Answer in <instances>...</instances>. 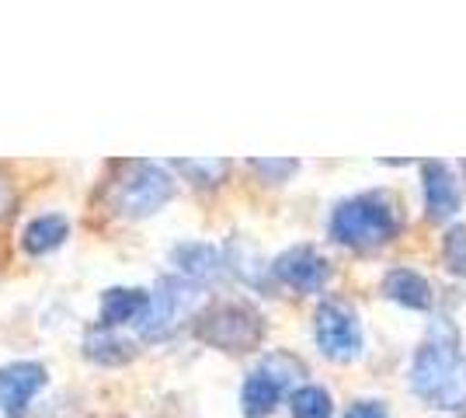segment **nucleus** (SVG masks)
I'll return each mask as SVG.
<instances>
[{
    "label": "nucleus",
    "mask_w": 466,
    "mask_h": 418,
    "mask_svg": "<svg viewBox=\"0 0 466 418\" xmlns=\"http://www.w3.org/2000/svg\"><path fill=\"white\" fill-rule=\"evenodd\" d=\"M410 391L418 398L442 408V412H456L466 408V352L463 335L449 318H439L428 324L425 339L414 349L410 359Z\"/></svg>",
    "instance_id": "nucleus-1"
},
{
    "label": "nucleus",
    "mask_w": 466,
    "mask_h": 418,
    "mask_svg": "<svg viewBox=\"0 0 466 418\" xmlns=\"http://www.w3.org/2000/svg\"><path fill=\"white\" fill-rule=\"evenodd\" d=\"M400 230H404L400 206L387 192H359L351 199H341L328 219V238L351 251L383 248Z\"/></svg>",
    "instance_id": "nucleus-2"
},
{
    "label": "nucleus",
    "mask_w": 466,
    "mask_h": 418,
    "mask_svg": "<svg viewBox=\"0 0 466 418\" xmlns=\"http://www.w3.org/2000/svg\"><path fill=\"white\" fill-rule=\"evenodd\" d=\"M175 199V178L154 160H126L118 178L108 185V206L122 219H143L160 213Z\"/></svg>",
    "instance_id": "nucleus-3"
},
{
    "label": "nucleus",
    "mask_w": 466,
    "mask_h": 418,
    "mask_svg": "<svg viewBox=\"0 0 466 418\" xmlns=\"http://www.w3.org/2000/svg\"><path fill=\"white\" fill-rule=\"evenodd\" d=\"M265 331H268L265 318L251 303H240V300L216 303L195 321V335L219 352H254L265 342Z\"/></svg>",
    "instance_id": "nucleus-4"
},
{
    "label": "nucleus",
    "mask_w": 466,
    "mask_h": 418,
    "mask_svg": "<svg viewBox=\"0 0 466 418\" xmlns=\"http://www.w3.org/2000/svg\"><path fill=\"white\" fill-rule=\"evenodd\" d=\"M303 377V362L289 352H272L265 356L240 387V412L244 418H268L279 408V401L292 394L296 380Z\"/></svg>",
    "instance_id": "nucleus-5"
},
{
    "label": "nucleus",
    "mask_w": 466,
    "mask_h": 418,
    "mask_svg": "<svg viewBox=\"0 0 466 418\" xmlns=\"http://www.w3.org/2000/svg\"><path fill=\"white\" fill-rule=\"evenodd\" d=\"M202 300V286L198 282H188L181 276H164L157 279L154 293H150V307L147 314L139 318L137 331L139 339L147 342H160L175 331L181 318H188Z\"/></svg>",
    "instance_id": "nucleus-6"
},
{
    "label": "nucleus",
    "mask_w": 466,
    "mask_h": 418,
    "mask_svg": "<svg viewBox=\"0 0 466 418\" xmlns=\"http://www.w3.org/2000/svg\"><path fill=\"white\" fill-rule=\"evenodd\" d=\"M313 342H317L320 356L330 359V362H351L366 349L359 314L341 300H324L313 311Z\"/></svg>",
    "instance_id": "nucleus-7"
},
{
    "label": "nucleus",
    "mask_w": 466,
    "mask_h": 418,
    "mask_svg": "<svg viewBox=\"0 0 466 418\" xmlns=\"http://www.w3.org/2000/svg\"><path fill=\"white\" fill-rule=\"evenodd\" d=\"M272 276L296 293L313 297V293H324V286L330 282V261L310 244H296L272 261Z\"/></svg>",
    "instance_id": "nucleus-8"
},
{
    "label": "nucleus",
    "mask_w": 466,
    "mask_h": 418,
    "mask_svg": "<svg viewBox=\"0 0 466 418\" xmlns=\"http://www.w3.org/2000/svg\"><path fill=\"white\" fill-rule=\"evenodd\" d=\"M46 387V366L32 359H18L0 366V404L7 418H28V404Z\"/></svg>",
    "instance_id": "nucleus-9"
},
{
    "label": "nucleus",
    "mask_w": 466,
    "mask_h": 418,
    "mask_svg": "<svg viewBox=\"0 0 466 418\" xmlns=\"http://www.w3.org/2000/svg\"><path fill=\"white\" fill-rule=\"evenodd\" d=\"M421 192H425V217L435 219V223L452 219L463 206L460 181H456L446 160H425L421 164Z\"/></svg>",
    "instance_id": "nucleus-10"
},
{
    "label": "nucleus",
    "mask_w": 466,
    "mask_h": 418,
    "mask_svg": "<svg viewBox=\"0 0 466 418\" xmlns=\"http://www.w3.org/2000/svg\"><path fill=\"white\" fill-rule=\"evenodd\" d=\"M171 265L181 279L202 286V282H213L227 272V255L206 240H185V244L171 248Z\"/></svg>",
    "instance_id": "nucleus-11"
},
{
    "label": "nucleus",
    "mask_w": 466,
    "mask_h": 418,
    "mask_svg": "<svg viewBox=\"0 0 466 418\" xmlns=\"http://www.w3.org/2000/svg\"><path fill=\"white\" fill-rule=\"evenodd\" d=\"M80 349H84V359H91L97 366H126V362H133L139 352L137 342L126 339L118 328H105V324L87 328Z\"/></svg>",
    "instance_id": "nucleus-12"
},
{
    "label": "nucleus",
    "mask_w": 466,
    "mask_h": 418,
    "mask_svg": "<svg viewBox=\"0 0 466 418\" xmlns=\"http://www.w3.org/2000/svg\"><path fill=\"white\" fill-rule=\"evenodd\" d=\"M383 297L404 311H431V303H435L431 282L408 265H397L383 276Z\"/></svg>",
    "instance_id": "nucleus-13"
},
{
    "label": "nucleus",
    "mask_w": 466,
    "mask_h": 418,
    "mask_svg": "<svg viewBox=\"0 0 466 418\" xmlns=\"http://www.w3.org/2000/svg\"><path fill=\"white\" fill-rule=\"evenodd\" d=\"M150 307V290L139 286H112L101 293V311H97V324L105 328H122V324H139V318Z\"/></svg>",
    "instance_id": "nucleus-14"
},
{
    "label": "nucleus",
    "mask_w": 466,
    "mask_h": 418,
    "mask_svg": "<svg viewBox=\"0 0 466 418\" xmlns=\"http://www.w3.org/2000/svg\"><path fill=\"white\" fill-rule=\"evenodd\" d=\"M70 238V219L59 217V213H46V217H35L25 234H21V248L32 255V259H42V255H53L59 251Z\"/></svg>",
    "instance_id": "nucleus-15"
},
{
    "label": "nucleus",
    "mask_w": 466,
    "mask_h": 418,
    "mask_svg": "<svg viewBox=\"0 0 466 418\" xmlns=\"http://www.w3.org/2000/svg\"><path fill=\"white\" fill-rule=\"evenodd\" d=\"M292 418H334V401L324 387L317 383H303L289 394Z\"/></svg>",
    "instance_id": "nucleus-16"
},
{
    "label": "nucleus",
    "mask_w": 466,
    "mask_h": 418,
    "mask_svg": "<svg viewBox=\"0 0 466 418\" xmlns=\"http://www.w3.org/2000/svg\"><path fill=\"white\" fill-rule=\"evenodd\" d=\"M175 171L185 175L195 189H216L219 181L227 178L230 171V160H216V158H202V160H175Z\"/></svg>",
    "instance_id": "nucleus-17"
},
{
    "label": "nucleus",
    "mask_w": 466,
    "mask_h": 418,
    "mask_svg": "<svg viewBox=\"0 0 466 418\" xmlns=\"http://www.w3.org/2000/svg\"><path fill=\"white\" fill-rule=\"evenodd\" d=\"M227 269H233L244 282L261 286V279H265V272H268L272 265H265V261L254 255L251 248H244V244H230V251H227Z\"/></svg>",
    "instance_id": "nucleus-18"
},
{
    "label": "nucleus",
    "mask_w": 466,
    "mask_h": 418,
    "mask_svg": "<svg viewBox=\"0 0 466 418\" xmlns=\"http://www.w3.org/2000/svg\"><path fill=\"white\" fill-rule=\"evenodd\" d=\"M442 261L456 279H466V223H452L442 234Z\"/></svg>",
    "instance_id": "nucleus-19"
},
{
    "label": "nucleus",
    "mask_w": 466,
    "mask_h": 418,
    "mask_svg": "<svg viewBox=\"0 0 466 418\" xmlns=\"http://www.w3.org/2000/svg\"><path fill=\"white\" fill-rule=\"evenodd\" d=\"M251 171L254 175H261L265 181H289L296 171H299V160H251Z\"/></svg>",
    "instance_id": "nucleus-20"
},
{
    "label": "nucleus",
    "mask_w": 466,
    "mask_h": 418,
    "mask_svg": "<svg viewBox=\"0 0 466 418\" xmlns=\"http://www.w3.org/2000/svg\"><path fill=\"white\" fill-rule=\"evenodd\" d=\"M345 418H390L387 404L383 401H355V404H349V412H345Z\"/></svg>",
    "instance_id": "nucleus-21"
},
{
    "label": "nucleus",
    "mask_w": 466,
    "mask_h": 418,
    "mask_svg": "<svg viewBox=\"0 0 466 418\" xmlns=\"http://www.w3.org/2000/svg\"><path fill=\"white\" fill-rule=\"evenodd\" d=\"M11 209H15V189H11V181L0 175V219L11 217Z\"/></svg>",
    "instance_id": "nucleus-22"
},
{
    "label": "nucleus",
    "mask_w": 466,
    "mask_h": 418,
    "mask_svg": "<svg viewBox=\"0 0 466 418\" xmlns=\"http://www.w3.org/2000/svg\"><path fill=\"white\" fill-rule=\"evenodd\" d=\"M460 168H463V171H466V160H463V164H460Z\"/></svg>",
    "instance_id": "nucleus-23"
}]
</instances>
